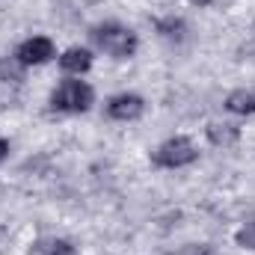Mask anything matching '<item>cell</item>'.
Masks as SVG:
<instances>
[{
  "label": "cell",
  "instance_id": "cell-10",
  "mask_svg": "<svg viewBox=\"0 0 255 255\" xmlns=\"http://www.w3.org/2000/svg\"><path fill=\"white\" fill-rule=\"evenodd\" d=\"M154 30H157L166 42H184V39H187V24H184V18H175V15L157 18V21H154Z\"/></svg>",
  "mask_w": 255,
  "mask_h": 255
},
{
  "label": "cell",
  "instance_id": "cell-9",
  "mask_svg": "<svg viewBox=\"0 0 255 255\" xmlns=\"http://www.w3.org/2000/svg\"><path fill=\"white\" fill-rule=\"evenodd\" d=\"M27 255H74V247L65 238H39L30 244Z\"/></svg>",
  "mask_w": 255,
  "mask_h": 255
},
{
  "label": "cell",
  "instance_id": "cell-1",
  "mask_svg": "<svg viewBox=\"0 0 255 255\" xmlns=\"http://www.w3.org/2000/svg\"><path fill=\"white\" fill-rule=\"evenodd\" d=\"M89 39H92V45H95L98 51H104V54L113 57V60H130V57L136 54V48H139L136 33H133L130 27H125V24H119V21L95 24V27L89 30Z\"/></svg>",
  "mask_w": 255,
  "mask_h": 255
},
{
  "label": "cell",
  "instance_id": "cell-7",
  "mask_svg": "<svg viewBox=\"0 0 255 255\" xmlns=\"http://www.w3.org/2000/svg\"><path fill=\"white\" fill-rule=\"evenodd\" d=\"M205 136H208V142L217 145V148H232V145L241 139V128L235 125V122H208Z\"/></svg>",
  "mask_w": 255,
  "mask_h": 255
},
{
  "label": "cell",
  "instance_id": "cell-2",
  "mask_svg": "<svg viewBox=\"0 0 255 255\" xmlns=\"http://www.w3.org/2000/svg\"><path fill=\"white\" fill-rule=\"evenodd\" d=\"M92 104H95V89H92L86 80H80V77L63 80V83L51 92V98H48V107H51L54 113H65V116L86 113V110H92Z\"/></svg>",
  "mask_w": 255,
  "mask_h": 255
},
{
  "label": "cell",
  "instance_id": "cell-6",
  "mask_svg": "<svg viewBox=\"0 0 255 255\" xmlns=\"http://www.w3.org/2000/svg\"><path fill=\"white\" fill-rule=\"evenodd\" d=\"M57 60H60V68H63L65 74L80 77V74H86V71L92 68V60H95V57H92V51H89V48L74 45V48H65Z\"/></svg>",
  "mask_w": 255,
  "mask_h": 255
},
{
  "label": "cell",
  "instance_id": "cell-13",
  "mask_svg": "<svg viewBox=\"0 0 255 255\" xmlns=\"http://www.w3.org/2000/svg\"><path fill=\"white\" fill-rule=\"evenodd\" d=\"M181 255H217V253H214L211 244H190V247L181 250Z\"/></svg>",
  "mask_w": 255,
  "mask_h": 255
},
{
  "label": "cell",
  "instance_id": "cell-3",
  "mask_svg": "<svg viewBox=\"0 0 255 255\" xmlns=\"http://www.w3.org/2000/svg\"><path fill=\"white\" fill-rule=\"evenodd\" d=\"M199 160V148L190 136H169L151 151V163L160 169H181Z\"/></svg>",
  "mask_w": 255,
  "mask_h": 255
},
{
  "label": "cell",
  "instance_id": "cell-11",
  "mask_svg": "<svg viewBox=\"0 0 255 255\" xmlns=\"http://www.w3.org/2000/svg\"><path fill=\"white\" fill-rule=\"evenodd\" d=\"M235 244H238L241 250H250V253H255V220L244 223V226L235 232Z\"/></svg>",
  "mask_w": 255,
  "mask_h": 255
},
{
  "label": "cell",
  "instance_id": "cell-4",
  "mask_svg": "<svg viewBox=\"0 0 255 255\" xmlns=\"http://www.w3.org/2000/svg\"><path fill=\"white\" fill-rule=\"evenodd\" d=\"M12 57H15V63L21 65V68L45 65L57 57V45H54V39H48V36H30V39H24V42L15 48Z\"/></svg>",
  "mask_w": 255,
  "mask_h": 255
},
{
  "label": "cell",
  "instance_id": "cell-15",
  "mask_svg": "<svg viewBox=\"0 0 255 255\" xmlns=\"http://www.w3.org/2000/svg\"><path fill=\"white\" fill-rule=\"evenodd\" d=\"M187 3H193V6H199V9H202V6H214L217 0H187Z\"/></svg>",
  "mask_w": 255,
  "mask_h": 255
},
{
  "label": "cell",
  "instance_id": "cell-14",
  "mask_svg": "<svg viewBox=\"0 0 255 255\" xmlns=\"http://www.w3.org/2000/svg\"><path fill=\"white\" fill-rule=\"evenodd\" d=\"M6 154H9V139H3V136H0V163L6 160Z\"/></svg>",
  "mask_w": 255,
  "mask_h": 255
},
{
  "label": "cell",
  "instance_id": "cell-5",
  "mask_svg": "<svg viewBox=\"0 0 255 255\" xmlns=\"http://www.w3.org/2000/svg\"><path fill=\"white\" fill-rule=\"evenodd\" d=\"M104 113H107L113 122H136V119L145 113V98L136 95V92H119V95L107 98Z\"/></svg>",
  "mask_w": 255,
  "mask_h": 255
},
{
  "label": "cell",
  "instance_id": "cell-12",
  "mask_svg": "<svg viewBox=\"0 0 255 255\" xmlns=\"http://www.w3.org/2000/svg\"><path fill=\"white\" fill-rule=\"evenodd\" d=\"M21 65L15 63V57H6V60H0V80L3 83H15V80H21Z\"/></svg>",
  "mask_w": 255,
  "mask_h": 255
},
{
  "label": "cell",
  "instance_id": "cell-8",
  "mask_svg": "<svg viewBox=\"0 0 255 255\" xmlns=\"http://www.w3.org/2000/svg\"><path fill=\"white\" fill-rule=\"evenodd\" d=\"M226 110L232 116H253L255 113V92L253 89H235L226 95Z\"/></svg>",
  "mask_w": 255,
  "mask_h": 255
}]
</instances>
